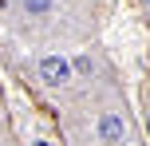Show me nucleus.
I'll list each match as a JSON object with an SVG mask.
<instances>
[{
	"label": "nucleus",
	"instance_id": "3",
	"mask_svg": "<svg viewBox=\"0 0 150 146\" xmlns=\"http://www.w3.org/2000/svg\"><path fill=\"white\" fill-rule=\"evenodd\" d=\"M28 8L32 12H47V0H28Z\"/></svg>",
	"mask_w": 150,
	"mask_h": 146
},
{
	"label": "nucleus",
	"instance_id": "1",
	"mask_svg": "<svg viewBox=\"0 0 150 146\" xmlns=\"http://www.w3.org/2000/svg\"><path fill=\"white\" fill-rule=\"evenodd\" d=\"M40 75H44L47 83H63V79L71 75V67H67V59H55V55H47V59L40 63Z\"/></svg>",
	"mask_w": 150,
	"mask_h": 146
},
{
	"label": "nucleus",
	"instance_id": "2",
	"mask_svg": "<svg viewBox=\"0 0 150 146\" xmlns=\"http://www.w3.org/2000/svg\"><path fill=\"white\" fill-rule=\"evenodd\" d=\"M99 134H103V142H119V138H122V118L107 115L103 123H99Z\"/></svg>",
	"mask_w": 150,
	"mask_h": 146
},
{
	"label": "nucleus",
	"instance_id": "4",
	"mask_svg": "<svg viewBox=\"0 0 150 146\" xmlns=\"http://www.w3.org/2000/svg\"><path fill=\"white\" fill-rule=\"evenodd\" d=\"M36 146H47V142H36Z\"/></svg>",
	"mask_w": 150,
	"mask_h": 146
}]
</instances>
